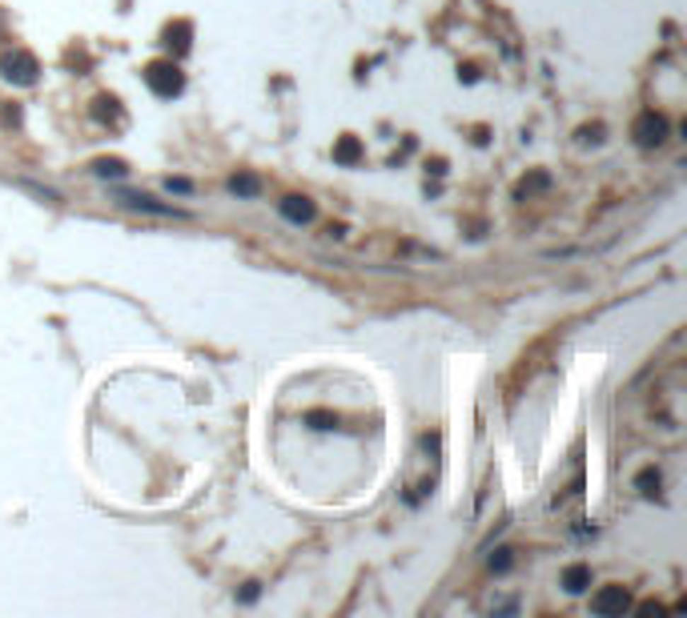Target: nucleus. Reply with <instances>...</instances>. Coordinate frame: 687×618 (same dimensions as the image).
I'll return each mask as SVG.
<instances>
[{
    "label": "nucleus",
    "instance_id": "1",
    "mask_svg": "<svg viewBox=\"0 0 687 618\" xmlns=\"http://www.w3.org/2000/svg\"><path fill=\"white\" fill-rule=\"evenodd\" d=\"M145 85L157 97H177L185 88V76H181V69L173 61H153V64H145Z\"/></svg>",
    "mask_w": 687,
    "mask_h": 618
},
{
    "label": "nucleus",
    "instance_id": "2",
    "mask_svg": "<svg viewBox=\"0 0 687 618\" xmlns=\"http://www.w3.org/2000/svg\"><path fill=\"white\" fill-rule=\"evenodd\" d=\"M37 73H40L37 57L25 52V49H13V52H4V57H0V76H4V81H13V85H33Z\"/></svg>",
    "mask_w": 687,
    "mask_h": 618
},
{
    "label": "nucleus",
    "instance_id": "3",
    "mask_svg": "<svg viewBox=\"0 0 687 618\" xmlns=\"http://www.w3.org/2000/svg\"><path fill=\"white\" fill-rule=\"evenodd\" d=\"M631 136H635V145H643V148L663 145V141H667V117H663V112H655V109L639 112L635 124H631Z\"/></svg>",
    "mask_w": 687,
    "mask_h": 618
},
{
    "label": "nucleus",
    "instance_id": "4",
    "mask_svg": "<svg viewBox=\"0 0 687 618\" xmlns=\"http://www.w3.org/2000/svg\"><path fill=\"white\" fill-rule=\"evenodd\" d=\"M591 610L595 614H623V610H631V594H627V586H603L595 598H591Z\"/></svg>",
    "mask_w": 687,
    "mask_h": 618
},
{
    "label": "nucleus",
    "instance_id": "5",
    "mask_svg": "<svg viewBox=\"0 0 687 618\" xmlns=\"http://www.w3.org/2000/svg\"><path fill=\"white\" fill-rule=\"evenodd\" d=\"M277 209H282V217H286V221H294V225L313 221V201L310 197H286Z\"/></svg>",
    "mask_w": 687,
    "mask_h": 618
},
{
    "label": "nucleus",
    "instance_id": "6",
    "mask_svg": "<svg viewBox=\"0 0 687 618\" xmlns=\"http://www.w3.org/2000/svg\"><path fill=\"white\" fill-rule=\"evenodd\" d=\"M591 586V566L587 562H575V566L562 570V590L567 594H583Z\"/></svg>",
    "mask_w": 687,
    "mask_h": 618
},
{
    "label": "nucleus",
    "instance_id": "7",
    "mask_svg": "<svg viewBox=\"0 0 687 618\" xmlns=\"http://www.w3.org/2000/svg\"><path fill=\"white\" fill-rule=\"evenodd\" d=\"M125 205H133V209H145V213H161V217H181V209H173V205H161V201L145 197V193H125Z\"/></svg>",
    "mask_w": 687,
    "mask_h": 618
},
{
    "label": "nucleus",
    "instance_id": "8",
    "mask_svg": "<svg viewBox=\"0 0 687 618\" xmlns=\"http://www.w3.org/2000/svg\"><path fill=\"white\" fill-rule=\"evenodd\" d=\"M334 161L337 165H358V161H362V141H358V136H337Z\"/></svg>",
    "mask_w": 687,
    "mask_h": 618
},
{
    "label": "nucleus",
    "instance_id": "9",
    "mask_svg": "<svg viewBox=\"0 0 687 618\" xmlns=\"http://www.w3.org/2000/svg\"><path fill=\"white\" fill-rule=\"evenodd\" d=\"M229 193H238V197H258V193H262V177L233 173V177H229Z\"/></svg>",
    "mask_w": 687,
    "mask_h": 618
},
{
    "label": "nucleus",
    "instance_id": "10",
    "mask_svg": "<svg viewBox=\"0 0 687 618\" xmlns=\"http://www.w3.org/2000/svg\"><path fill=\"white\" fill-rule=\"evenodd\" d=\"M189 37H193V28H189L185 21H177V25L165 28V45H169L173 52H185L189 49Z\"/></svg>",
    "mask_w": 687,
    "mask_h": 618
},
{
    "label": "nucleus",
    "instance_id": "11",
    "mask_svg": "<svg viewBox=\"0 0 687 618\" xmlns=\"http://www.w3.org/2000/svg\"><path fill=\"white\" fill-rule=\"evenodd\" d=\"M93 173L97 177H125V161H97Z\"/></svg>",
    "mask_w": 687,
    "mask_h": 618
},
{
    "label": "nucleus",
    "instance_id": "12",
    "mask_svg": "<svg viewBox=\"0 0 687 618\" xmlns=\"http://www.w3.org/2000/svg\"><path fill=\"white\" fill-rule=\"evenodd\" d=\"M639 490H643V494H655V490H659V470H643V474H639Z\"/></svg>",
    "mask_w": 687,
    "mask_h": 618
},
{
    "label": "nucleus",
    "instance_id": "13",
    "mask_svg": "<svg viewBox=\"0 0 687 618\" xmlns=\"http://www.w3.org/2000/svg\"><path fill=\"white\" fill-rule=\"evenodd\" d=\"M306 421H310L313 430H330V426H334V414H325V409H313V414H306Z\"/></svg>",
    "mask_w": 687,
    "mask_h": 618
},
{
    "label": "nucleus",
    "instance_id": "14",
    "mask_svg": "<svg viewBox=\"0 0 687 618\" xmlns=\"http://www.w3.org/2000/svg\"><path fill=\"white\" fill-rule=\"evenodd\" d=\"M490 566H495V570H507V566H511V550H495Z\"/></svg>",
    "mask_w": 687,
    "mask_h": 618
},
{
    "label": "nucleus",
    "instance_id": "15",
    "mask_svg": "<svg viewBox=\"0 0 687 618\" xmlns=\"http://www.w3.org/2000/svg\"><path fill=\"white\" fill-rule=\"evenodd\" d=\"M169 189H173V193H193V181H185V177H169Z\"/></svg>",
    "mask_w": 687,
    "mask_h": 618
},
{
    "label": "nucleus",
    "instance_id": "16",
    "mask_svg": "<svg viewBox=\"0 0 687 618\" xmlns=\"http://www.w3.org/2000/svg\"><path fill=\"white\" fill-rule=\"evenodd\" d=\"M258 598V582H246V590H241V602H253Z\"/></svg>",
    "mask_w": 687,
    "mask_h": 618
}]
</instances>
